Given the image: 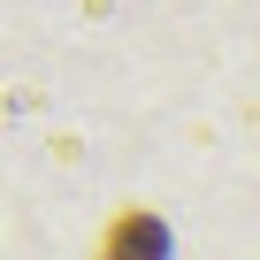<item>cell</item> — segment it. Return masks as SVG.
<instances>
[{"mask_svg":"<svg viewBox=\"0 0 260 260\" xmlns=\"http://www.w3.org/2000/svg\"><path fill=\"white\" fill-rule=\"evenodd\" d=\"M100 260H169V222L153 207H122L100 230Z\"/></svg>","mask_w":260,"mask_h":260,"instance_id":"obj_1","label":"cell"}]
</instances>
